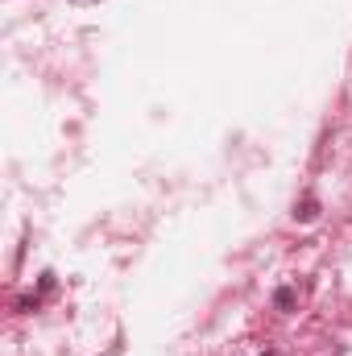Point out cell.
<instances>
[{"mask_svg": "<svg viewBox=\"0 0 352 356\" xmlns=\"http://www.w3.org/2000/svg\"><path fill=\"white\" fill-rule=\"evenodd\" d=\"M273 307H278V311H294V307H298V290H294V286H278V290H273Z\"/></svg>", "mask_w": 352, "mask_h": 356, "instance_id": "obj_1", "label": "cell"}, {"mask_svg": "<svg viewBox=\"0 0 352 356\" xmlns=\"http://www.w3.org/2000/svg\"><path fill=\"white\" fill-rule=\"evenodd\" d=\"M319 216V199H303V203H294V220L298 224H311Z\"/></svg>", "mask_w": 352, "mask_h": 356, "instance_id": "obj_2", "label": "cell"}, {"mask_svg": "<svg viewBox=\"0 0 352 356\" xmlns=\"http://www.w3.org/2000/svg\"><path fill=\"white\" fill-rule=\"evenodd\" d=\"M262 356H278V353H262Z\"/></svg>", "mask_w": 352, "mask_h": 356, "instance_id": "obj_3", "label": "cell"}]
</instances>
